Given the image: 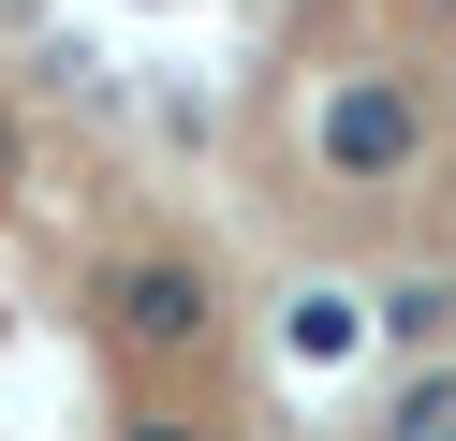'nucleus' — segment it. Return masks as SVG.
Instances as JSON below:
<instances>
[{
    "label": "nucleus",
    "instance_id": "1",
    "mask_svg": "<svg viewBox=\"0 0 456 441\" xmlns=\"http://www.w3.org/2000/svg\"><path fill=\"white\" fill-rule=\"evenodd\" d=\"M397 147H412V88H354V103L324 118V162L338 176H383Z\"/></svg>",
    "mask_w": 456,
    "mask_h": 441
},
{
    "label": "nucleus",
    "instance_id": "2",
    "mask_svg": "<svg viewBox=\"0 0 456 441\" xmlns=\"http://www.w3.org/2000/svg\"><path fill=\"white\" fill-rule=\"evenodd\" d=\"M397 441H456V382H427V397L397 412Z\"/></svg>",
    "mask_w": 456,
    "mask_h": 441
}]
</instances>
